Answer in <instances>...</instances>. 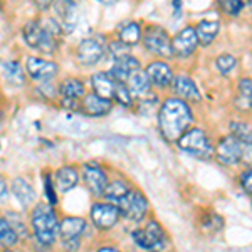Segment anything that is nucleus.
Returning a JSON list of instances; mask_svg holds the SVG:
<instances>
[{"instance_id": "obj_8", "label": "nucleus", "mask_w": 252, "mask_h": 252, "mask_svg": "<svg viewBox=\"0 0 252 252\" xmlns=\"http://www.w3.org/2000/svg\"><path fill=\"white\" fill-rule=\"evenodd\" d=\"M118 207H120V212L125 214L128 219H131V220H135V222H140L146 215L148 202H146V198L143 197L141 192H133V190H129V193L118 204Z\"/></svg>"}, {"instance_id": "obj_20", "label": "nucleus", "mask_w": 252, "mask_h": 252, "mask_svg": "<svg viewBox=\"0 0 252 252\" xmlns=\"http://www.w3.org/2000/svg\"><path fill=\"white\" fill-rule=\"evenodd\" d=\"M10 190L24 209H29V207L35 202L34 189H32L24 178H14V182H12V185H10Z\"/></svg>"}, {"instance_id": "obj_12", "label": "nucleus", "mask_w": 252, "mask_h": 252, "mask_svg": "<svg viewBox=\"0 0 252 252\" xmlns=\"http://www.w3.org/2000/svg\"><path fill=\"white\" fill-rule=\"evenodd\" d=\"M173 44V54L180 56V58H189L190 54H193L195 49L198 46V37L197 32L192 27H185L184 31H180L172 40Z\"/></svg>"}, {"instance_id": "obj_24", "label": "nucleus", "mask_w": 252, "mask_h": 252, "mask_svg": "<svg viewBox=\"0 0 252 252\" xmlns=\"http://www.w3.org/2000/svg\"><path fill=\"white\" fill-rule=\"evenodd\" d=\"M219 27L220 26H219L217 20H202V22H198V26L195 27L198 42H200L202 46H209V44L217 37Z\"/></svg>"}, {"instance_id": "obj_22", "label": "nucleus", "mask_w": 252, "mask_h": 252, "mask_svg": "<svg viewBox=\"0 0 252 252\" xmlns=\"http://www.w3.org/2000/svg\"><path fill=\"white\" fill-rule=\"evenodd\" d=\"M93 88H94V93L103 97H108V99H113L115 97V91H116V81L111 78L109 74H104V72H97L91 78Z\"/></svg>"}, {"instance_id": "obj_33", "label": "nucleus", "mask_w": 252, "mask_h": 252, "mask_svg": "<svg viewBox=\"0 0 252 252\" xmlns=\"http://www.w3.org/2000/svg\"><path fill=\"white\" fill-rule=\"evenodd\" d=\"M235 64H237V61H235L234 56H230V54H222L215 59V66H217V69L222 72V74H229V72L235 67Z\"/></svg>"}, {"instance_id": "obj_10", "label": "nucleus", "mask_w": 252, "mask_h": 252, "mask_svg": "<svg viewBox=\"0 0 252 252\" xmlns=\"http://www.w3.org/2000/svg\"><path fill=\"white\" fill-rule=\"evenodd\" d=\"M26 69H27V74L34 81H51L59 71L56 63L42 58H35V56L27 58Z\"/></svg>"}, {"instance_id": "obj_18", "label": "nucleus", "mask_w": 252, "mask_h": 252, "mask_svg": "<svg viewBox=\"0 0 252 252\" xmlns=\"http://www.w3.org/2000/svg\"><path fill=\"white\" fill-rule=\"evenodd\" d=\"M56 10H58L61 17L63 29L71 32L78 24V5L72 0H59L58 5H56Z\"/></svg>"}, {"instance_id": "obj_11", "label": "nucleus", "mask_w": 252, "mask_h": 252, "mask_svg": "<svg viewBox=\"0 0 252 252\" xmlns=\"http://www.w3.org/2000/svg\"><path fill=\"white\" fill-rule=\"evenodd\" d=\"M244 141L235 136L223 138L217 146V158L222 165H235L242 160Z\"/></svg>"}, {"instance_id": "obj_32", "label": "nucleus", "mask_w": 252, "mask_h": 252, "mask_svg": "<svg viewBox=\"0 0 252 252\" xmlns=\"http://www.w3.org/2000/svg\"><path fill=\"white\" fill-rule=\"evenodd\" d=\"M230 129H232L235 138L252 143V128L247 123H232L230 125Z\"/></svg>"}, {"instance_id": "obj_6", "label": "nucleus", "mask_w": 252, "mask_h": 252, "mask_svg": "<svg viewBox=\"0 0 252 252\" xmlns=\"http://www.w3.org/2000/svg\"><path fill=\"white\" fill-rule=\"evenodd\" d=\"M86 229V222L81 217H64L59 223V235L64 246L69 249H76L79 246V239Z\"/></svg>"}, {"instance_id": "obj_15", "label": "nucleus", "mask_w": 252, "mask_h": 252, "mask_svg": "<svg viewBox=\"0 0 252 252\" xmlns=\"http://www.w3.org/2000/svg\"><path fill=\"white\" fill-rule=\"evenodd\" d=\"M81 104H83V106H81V111H83L86 116H93V118H99V116L108 115L113 108L111 99L96 94V93L88 94Z\"/></svg>"}, {"instance_id": "obj_36", "label": "nucleus", "mask_w": 252, "mask_h": 252, "mask_svg": "<svg viewBox=\"0 0 252 252\" xmlns=\"http://www.w3.org/2000/svg\"><path fill=\"white\" fill-rule=\"evenodd\" d=\"M241 185L247 193L252 195V170H247L241 175Z\"/></svg>"}, {"instance_id": "obj_25", "label": "nucleus", "mask_w": 252, "mask_h": 252, "mask_svg": "<svg viewBox=\"0 0 252 252\" xmlns=\"http://www.w3.org/2000/svg\"><path fill=\"white\" fill-rule=\"evenodd\" d=\"M129 193V187L125 184V182H111V184H108L106 190H104V198H106L108 202H111V204L118 205L121 200L126 197V195Z\"/></svg>"}, {"instance_id": "obj_29", "label": "nucleus", "mask_w": 252, "mask_h": 252, "mask_svg": "<svg viewBox=\"0 0 252 252\" xmlns=\"http://www.w3.org/2000/svg\"><path fill=\"white\" fill-rule=\"evenodd\" d=\"M237 106L241 109H252V79H242L239 83Z\"/></svg>"}, {"instance_id": "obj_27", "label": "nucleus", "mask_w": 252, "mask_h": 252, "mask_svg": "<svg viewBox=\"0 0 252 252\" xmlns=\"http://www.w3.org/2000/svg\"><path fill=\"white\" fill-rule=\"evenodd\" d=\"M120 40L126 46H135L141 39V27L136 22H128L120 29Z\"/></svg>"}, {"instance_id": "obj_30", "label": "nucleus", "mask_w": 252, "mask_h": 252, "mask_svg": "<svg viewBox=\"0 0 252 252\" xmlns=\"http://www.w3.org/2000/svg\"><path fill=\"white\" fill-rule=\"evenodd\" d=\"M3 76L14 84H24V81H26V76H24L20 64L14 63V61L3 64Z\"/></svg>"}, {"instance_id": "obj_17", "label": "nucleus", "mask_w": 252, "mask_h": 252, "mask_svg": "<svg viewBox=\"0 0 252 252\" xmlns=\"http://www.w3.org/2000/svg\"><path fill=\"white\" fill-rule=\"evenodd\" d=\"M146 74H148L150 81L158 88H166L173 81L172 69L165 63H152L146 67Z\"/></svg>"}, {"instance_id": "obj_38", "label": "nucleus", "mask_w": 252, "mask_h": 252, "mask_svg": "<svg viewBox=\"0 0 252 252\" xmlns=\"http://www.w3.org/2000/svg\"><path fill=\"white\" fill-rule=\"evenodd\" d=\"M109 47H111V52H113V54H115V56H118V58H121V56L128 54V52H126V51H123V49H125L123 42H121V44H118V42H113V44H111V46H109Z\"/></svg>"}, {"instance_id": "obj_5", "label": "nucleus", "mask_w": 252, "mask_h": 252, "mask_svg": "<svg viewBox=\"0 0 252 252\" xmlns=\"http://www.w3.org/2000/svg\"><path fill=\"white\" fill-rule=\"evenodd\" d=\"M145 46L150 52L158 54L161 58H172L173 44L168 34L161 27H150L145 34Z\"/></svg>"}, {"instance_id": "obj_26", "label": "nucleus", "mask_w": 252, "mask_h": 252, "mask_svg": "<svg viewBox=\"0 0 252 252\" xmlns=\"http://www.w3.org/2000/svg\"><path fill=\"white\" fill-rule=\"evenodd\" d=\"M59 91H61V94H63V97H69V99H79L81 96H84L86 89H84V84L81 83L79 79L69 78V79L61 83Z\"/></svg>"}, {"instance_id": "obj_14", "label": "nucleus", "mask_w": 252, "mask_h": 252, "mask_svg": "<svg viewBox=\"0 0 252 252\" xmlns=\"http://www.w3.org/2000/svg\"><path fill=\"white\" fill-rule=\"evenodd\" d=\"M83 178H84V184H86L88 190L93 195L99 197V195L104 193V190H106V187H108V178H106V173H104L99 166L86 165L83 170Z\"/></svg>"}, {"instance_id": "obj_35", "label": "nucleus", "mask_w": 252, "mask_h": 252, "mask_svg": "<svg viewBox=\"0 0 252 252\" xmlns=\"http://www.w3.org/2000/svg\"><path fill=\"white\" fill-rule=\"evenodd\" d=\"M44 190H46V197H47L49 204L51 205L58 204V197H56V192H54V184H52V178L49 173H44Z\"/></svg>"}, {"instance_id": "obj_16", "label": "nucleus", "mask_w": 252, "mask_h": 252, "mask_svg": "<svg viewBox=\"0 0 252 252\" xmlns=\"http://www.w3.org/2000/svg\"><path fill=\"white\" fill-rule=\"evenodd\" d=\"M136 69H140V63H138V59L133 58V56H129V54H125V56H121V58L116 59L115 66L109 69L108 74L111 76L115 81H118V83L126 84V81H128V78L131 76V72H135Z\"/></svg>"}, {"instance_id": "obj_2", "label": "nucleus", "mask_w": 252, "mask_h": 252, "mask_svg": "<svg viewBox=\"0 0 252 252\" xmlns=\"http://www.w3.org/2000/svg\"><path fill=\"white\" fill-rule=\"evenodd\" d=\"M61 35H63V27L56 20H42V22L31 20L24 27L26 42L46 54H51L58 49Z\"/></svg>"}, {"instance_id": "obj_41", "label": "nucleus", "mask_w": 252, "mask_h": 252, "mask_svg": "<svg viewBox=\"0 0 252 252\" xmlns=\"http://www.w3.org/2000/svg\"><path fill=\"white\" fill-rule=\"evenodd\" d=\"M96 2H99V3H104V5H111V3H115L116 0H96Z\"/></svg>"}, {"instance_id": "obj_13", "label": "nucleus", "mask_w": 252, "mask_h": 252, "mask_svg": "<svg viewBox=\"0 0 252 252\" xmlns=\"http://www.w3.org/2000/svg\"><path fill=\"white\" fill-rule=\"evenodd\" d=\"M104 47L97 42L96 39H86L78 46V52H76V58L78 63L83 66H94V64L103 58Z\"/></svg>"}, {"instance_id": "obj_21", "label": "nucleus", "mask_w": 252, "mask_h": 252, "mask_svg": "<svg viewBox=\"0 0 252 252\" xmlns=\"http://www.w3.org/2000/svg\"><path fill=\"white\" fill-rule=\"evenodd\" d=\"M126 86H128L129 93L136 97H143L150 93V86H152V81H150L148 74L145 71L136 69L135 72H131V76L126 81Z\"/></svg>"}, {"instance_id": "obj_4", "label": "nucleus", "mask_w": 252, "mask_h": 252, "mask_svg": "<svg viewBox=\"0 0 252 252\" xmlns=\"http://www.w3.org/2000/svg\"><path fill=\"white\" fill-rule=\"evenodd\" d=\"M178 146L184 152L197 158H209L214 153L212 145L209 143V138L204 133V129L200 128H193L185 131L184 135L178 138Z\"/></svg>"}, {"instance_id": "obj_1", "label": "nucleus", "mask_w": 252, "mask_h": 252, "mask_svg": "<svg viewBox=\"0 0 252 252\" xmlns=\"http://www.w3.org/2000/svg\"><path fill=\"white\" fill-rule=\"evenodd\" d=\"M193 116L185 99L170 97L163 103L158 115L160 131L166 141H177L192 125Z\"/></svg>"}, {"instance_id": "obj_40", "label": "nucleus", "mask_w": 252, "mask_h": 252, "mask_svg": "<svg viewBox=\"0 0 252 252\" xmlns=\"http://www.w3.org/2000/svg\"><path fill=\"white\" fill-rule=\"evenodd\" d=\"M5 195H7V185H5V182H3V178L0 177V200L5 198Z\"/></svg>"}, {"instance_id": "obj_39", "label": "nucleus", "mask_w": 252, "mask_h": 252, "mask_svg": "<svg viewBox=\"0 0 252 252\" xmlns=\"http://www.w3.org/2000/svg\"><path fill=\"white\" fill-rule=\"evenodd\" d=\"M54 2L56 0H35V3H37V7L40 10H47Z\"/></svg>"}, {"instance_id": "obj_19", "label": "nucleus", "mask_w": 252, "mask_h": 252, "mask_svg": "<svg viewBox=\"0 0 252 252\" xmlns=\"http://www.w3.org/2000/svg\"><path fill=\"white\" fill-rule=\"evenodd\" d=\"M173 91L185 101H200V93L189 76L180 74L173 79Z\"/></svg>"}, {"instance_id": "obj_7", "label": "nucleus", "mask_w": 252, "mask_h": 252, "mask_svg": "<svg viewBox=\"0 0 252 252\" xmlns=\"http://www.w3.org/2000/svg\"><path fill=\"white\" fill-rule=\"evenodd\" d=\"M166 235L163 232V229H161L160 225H158L157 222H150L148 225H146V229H140V230H135L133 232V239H135V242L138 244L140 247H143V249H160V247L165 246L166 242Z\"/></svg>"}, {"instance_id": "obj_34", "label": "nucleus", "mask_w": 252, "mask_h": 252, "mask_svg": "<svg viewBox=\"0 0 252 252\" xmlns=\"http://www.w3.org/2000/svg\"><path fill=\"white\" fill-rule=\"evenodd\" d=\"M131 93H129L128 86H125V83H118L116 81V91H115V99L118 103H121L123 106H131Z\"/></svg>"}, {"instance_id": "obj_9", "label": "nucleus", "mask_w": 252, "mask_h": 252, "mask_svg": "<svg viewBox=\"0 0 252 252\" xmlns=\"http://www.w3.org/2000/svg\"><path fill=\"white\" fill-rule=\"evenodd\" d=\"M120 207L106 202V204H94L91 207V220L101 230H108L115 227L120 217Z\"/></svg>"}, {"instance_id": "obj_31", "label": "nucleus", "mask_w": 252, "mask_h": 252, "mask_svg": "<svg viewBox=\"0 0 252 252\" xmlns=\"http://www.w3.org/2000/svg\"><path fill=\"white\" fill-rule=\"evenodd\" d=\"M217 3L227 15H239L244 9V0H217Z\"/></svg>"}, {"instance_id": "obj_28", "label": "nucleus", "mask_w": 252, "mask_h": 252, "mask_svg": "<svg viewBox=\"0 0 252 252\" xmlns=\"http://www.w3.org/2000/svg\"><path fill=\"white\" fill-rule=\"evenodd\" d=\"M17 241H19V234L15 232V229L10 225V222L0 215V246L14 247L15 244H17Z\"/></svg>"}, {"instance_id": "obj_3", "label": "nucleus", "mask_w": 252, "mask_h": 252, "mask_svg": "<svg viewBox=\"0 0 252 252\" xmlns=\"http://www.w3.org/2000/svg\"><path fill=\"white\" fill-rule=\"evenodd\" d=\"M31 227L42 246H52L59 235V222L51 204H37L31 214Z\"/></svg>"}, {"instance_id": "obj_37", "label": "nucleus", "mask_w": 252, "mask_h": 252, "mask_svg": "<svg viewBox=\"0 0 252 252\" xmlns=\"http://www.w3.org/2000/svg\"><path fill=\"white\" fill-rule=\"evenodd\" d=\"M241 163L252 166V143H249V141H244V152H242Z\"/></svg>"}, {"instance_id": "obj_23", "label": "nucleus", "mask_w": 252, "mask_h": 252, "mask_svg": "<svg viewBox=\"0 0 252 252\" xmlns=\"http://www.w3.org/2000/svg\"><path fill=\"white\" fill-rule=\"evenodd\" d=\"M79 182L78 170L72 166H63L56 172V187L59 189V192L66 193L69 190H72Z\"/></svg>"}]
</instances>
